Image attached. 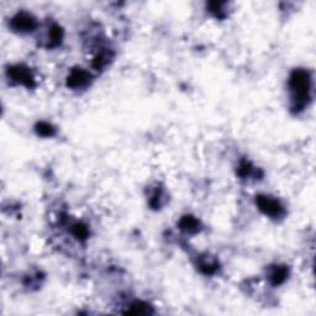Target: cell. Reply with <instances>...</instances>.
Here are the masks:
<instances>
[{"mask_svg": "<svg viewBox=\"0 0 316 316\" xmlns=\"http://www.w3.org/2000/svg\"><path fill=\"white\" fill-rule=\"evenodd\" d=\"M288 88L290 93L291 109L295 113L304 110L311 99L312 79L310 72L302 68L294 70L289 76Z\"/></svg>", "mask_w": 316, "mask_h": 316, "instance_id": "cell-1", "label": "cell"}, {"mask_svg": "<svg viewBox=\"0 0 316 316\" xmlns=\"http://www.w3.org/2000/svg\"><path fill=\"white\" fill-rule=\"evenodd\" d=\"M256 204L258 209L265 216H269L270 219H280L285 215V209L283 204L277 198H273L269 195H258L256 198Z\"/></svg>", "mask_w": 316, "mask_h": 316, "instance_id": "cell-2", "label": "cell"}, {"mask_svg": "<svg viewBox=\"0 0 316 316\" xmlns=\"http://www.w3.org/2000/svg\"><path fill=\"white\" fill-rule=\"evenodd\" d=\"M7 76L9 81L26 87L29 89L34 88L36 86V81L33 72L30 71V68L24 65H15L9 67L7 71Z\"/></svg>", "mask_w": 316, "mask_h": 316, "instance_id": "cell-3", "label": "cell"}, {"mask_svg": "<svg viewBox=\"0 0 316 316\" xmlns=\"http://www.w3.org/2000/svg\"><path fill=\"white\" fill-rule=\"evenodd\" d=\"M10 28L20 34L33 33L37 28V20L30 13L20 12L12 18V20H10Z\"/></svg>", "mask_w": 316, "mask_h": 316, "instance_id": "cell-4", "label": "cell"}, {"mask_svg": "<svg viewBox=\"0 0 316 316\" xmlns=\"http://www.w3.org/2000/svg\"><path fill=\"white\" fill-rule=\"evenodd\" d=\"M90 74L83 68H74L72 70L67 78V86L72 89H81L84 88L89 84L90 82Z\"/></svg>", "mask_w": 316, "mask_h": 316, "instance_id": "cell-5", "label": "cell"}, {"mask_svg": "<svg viewBox=\"0 0 316 316\" xmlns=\"http://www.w3.org/2000/svg\"><path fill=\"white\" fill-rule=\"evenodd\" d=\"M288 275L289 270L285 265H274L268 272V279H269L272 285L277 286L283 284L284 281L288 279Z\"/></svg>", "mask_w": 316, "mask_h": 316, "instance_id": "cell-6", "label": "cell"}, {"mask_svg": "<svg viewBox=\"0 0 316 316\" xmlns=\"http://www.w3.org/2000/svg\"><path fill=\"white\" fill-rule=\"evenodd\" d=\"M63 40V30L57 24H53L50 26L49 33H47V44L46 47H57L60 46Z\"/></svg>", "mask_w": 316, "mask_h": 316, "instance_id": "cell-7", "label": "cell"}, {"mask_svg": "<svg viewBox=\"0 0 316 316\" xmlns=\"http://www.w3.org/2000/svg\"><path fill=\"white\" fill-rule=\"evenodd\" d=\"M200 221H199L196 217L190 216V215H187V216L182 217V220L179 221V227L180 230L185 231V232L189 233H195L200 230Z\"/></svg>", "mask_w": 316, "mask_h": 316, "instance_id": "cell-8", "label": "cell"}, {"mask_svg": "<svg viewBox=\"0 0 316 316\" xmlns=\"http://www.w3.org/2000/svg\"><path fill=\"white\" fill-rule=\"evenodd\" d=\"M198 267L204 274H214L219 269V264L215 259H208V257H201L198 262Z\"/></svg>", "mask_w": 316, "mask_h": 316, "instance_id": "cell-9", "label": "cell"}, {"mask_svg": "<svg viewBox=\"0 0 316 316\" xmlns=\"http://www.w3.org/2000/svg\"><path fill=\"white\" fill-rule=\"evenodd\" d=\"M152 312H153V310L151 309L148 304H146V302H142V301H135L130 305L127 311H125V314L141 315V314H152Z\"/></svg>", "mask_w": 316, "mask_h": 316, "instance_id": "cell-10", "label": "cell"}, {"mask_svg": "<svg viewBox=\"0 0 316 316\" xmlns=\"http://www.w3.org/2000/svg\"><path fill=\"white\" fill-rule=\"evenodd\" d=\"M35 130L39 136L42 137H52L53 135L56 134V129L52 126L51 124L45 123V121H41V123H37L35 126Z\"/></svg>", "mask_w": 316, "mask_h": 316, "instance_id": "cell-11", "label": "cell"}, {"mask_svg": "<svg viewBox=\"0 0 316 316\" xmlns=\"http://www.w3.org/2000/svg\"><path fill=\"white\" fill-rule=\"evenodd\" d=\"M72 233H73L74 237H77L78 240H86L89 235V231L86 225L77 222V224H74L73 226H72Z\"/></svg>", "mask_w": 316, "mask_h": 316, "instance_id": "cell-12", "label": "cell"}, {"mask_svg": "<svg viewBox=\"0 0 316 316\" xmlns=\"http://www.w3.org/2000/svg\"><path fill=\"white\" fill-rule=\"evenodd\" d=\"M252 172H253V167H252V164L249 162H242L240 164V167H238V174L243 178L251 176Z\"/></svg>", "mask_w": 316, "mask_h": 316, "instance_id": "cell-13", "label": "cell"}]
</instances>
